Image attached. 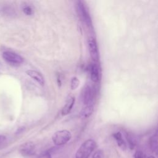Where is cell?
I'll return each mask as SVG.
<instances>
[{"label": "cell", "mask_w": 158, "mask_h": 158, "mask_svg": "<svg viewBox=\"0 0 158 158\" xmlns=\"http://www.w3.org/2000/svg\"><path fill=\"white\" fill-rule=\"evenodd\" d=\"M96 147V143L92 139L83 142L75 154V158H88Z\"/></svg>", "instance_id": "obj_1"}, {"label": "cell", "mask_w": 158, "mask_h": 158, "mask_svg": "<svg viewBox=\"0 0 158 158\" xmlns=\"http://www.w3.org/2000/svg\"><path fill=\"white\" fill-rule=\"evenodd\" d=\"M77 12L81 20L86 24L88 27H92V21L88 10V9L81 1H78L76 4Z\"/></svg>", "instance_id": "obj_2"}, {"label": "cell", "mask_w": 158, "mask_h": 158, "mask_svg": "<svg viewBox=\"0 0 158 158\" xmlns=\"http://www.w3.org/2000/svg\"><path fill=\"white\" fill-rule=\"evenodd\" d=\"M72 138L71 133L67 130H59L55 132L52 136V140L56 146H62L68 143Z\"/></svg>", "instance_id": "obj_3"}, {"label": "cell", "mask_w": 158, "mask_h": 158, "mask_svg": "<svg viewBox=\"0 0 158 158\" xmlns=\"http://www.w3.org/2000/svg\"><path fill=\"white\" fill-rule=\"evenodd\" d=\"M2 57L6 62L13 65H20L23 62V59L22 56L10 51H4L2 52Z\"/></svg>", "instance_id": "obj_4"}, {"label": "cell", "mask_w": 158, "mask_h": 158, "mask_svg": "<svg viewBox=\"0 0 158 158\" xmlns=\"http://www.w3.org/2000/svg\"><path fill=\"white\" fill-rule=\"evenodd\" d=\"M19 152L24 157L32 156L35 154L36 146L31 141H28L22 144L19 148Z\"/></svg>", "instance_id": "obj_5"}, {"label": "cell", "mask_w": 158, "mask_h": 158, "mask_svg": "<svg viewBox=\"0 0 158 158\" xmlns=\"http://www.w3.org/2000/svg\"><path fill=\"white\" fill-rule=\"evenodd\" d=\"M81 100L85 106L92 104L93 100V91L90 86L86 85L83 88L81 93Z\"/></svg>", "instance_id": "obj_6"}, {"label": "cell", "mask_w": 158, "mask_h": 158, "mask_svg": "<svg viewBox=\"0 0 158 158\" xmlns=\"http://www.w3.org/2000/svg\"><path fill=\"white\" fill-rule=\"evenodd\" d=\"M88 49L90 56L94 61L99 60V52L96 40L93 38H89L88 41Z\"/></svg>", "instance_id": "obj_7"}, {"label": "cell", "mask_w": 158, "mask_h": 158, "mask_svg": "<svg viewBox=\"0 0 158 158\" xmlns=\"http://www.w3.org/2000/svg\"><path fill=\"white\" fill-rule=\"evenodd\" d=\"M27 74L33 78L34 80H35L36 82H38L40 85H43L44 83V80L43 77V75L38 72L36 70H28L26 72Z\"/></svg>", "instance_id": "obj_8"}, {"label": "cell", "mask_w": 158, "mask_h": 158, "mask_svg": "<svg viewBox=\"0 0 158 158\" xmlns=\"http://www.w3.org/2000/svg\"><path fill=\"white\" fill-rule=\"evenodd\" d=\"M75 103V98L73 97H69L68 99H67L65 105L64 106L61 113L62 115H65L69 114L74 105Z\"/></svg>", "instance_id": "obj_9"}, {"label": "cell", "mask_w": 158, "mask_h": 158, "mask_svg": "<svg viewBox=\"0 0 158 158\" xmlns=\"http://www.w3.org/2000/svg\"><path fill=\"white\" fill-rule=\"evenodd\" d=\"M90 76L91 80L94 83H96L99 80V69L96 64H93L91 65L90 68Z\"/></svg>", "instance_id": "obj_10"}, {"label": "cell", "mask_w": 158, "mask_h": 158, "mask_svg": "<svg viewBox=\"0 0 158 158\" xmlns=\"http://www.w3.org/2000/svg\"><path fill=\"white\" fill-rule=\"evenodd\" d=\"M113 137L115 139L118 146L122 149L123 151L126 150L127 149V144L125 140L123 138L122 135L120 131L115 132L113 134Z\"/></svg>", "instance_id": "obj_11"}, {"label": "cell", "mask_w": 158, "mask_h": 158, "mask_svg": "<svg viewBox=\"0 0 158 158\" xmlns=\"http://www.w3.org/2000/svg\"><path fill=\"white\" fill-rule=\"evenodd\" d=\"M93 112V106L92 104L86 105L82 108L80 112V115L83 118H88L91 116Z\"/></svg>", "instance_id": "obj_12"}, {"label": "cell", "mask_w": 158, "mask_h": 158, "mask_svg": "<svg viewBox=\"0 0 158 158\" xmlns=\"http://www.w3.org/2000/svg\"><path fill=\"white\" fill-rule=\"evenodd\" d=\"M150 149L154 152H156L157 150V132L155 133L153 135H152L149 141Z\"/></svg>", "instance_id": "obj_13"}, {"label": "cell", "mask_w": 158, "mask_h": 158, "mask_svg": "<svg viewBox=\"0 0 158 158\" xmlns=\"http://www.w3.org/2000/svg\"><path fill=\"white\" fill-rule=\"evenodd\" d=\"M1 12L2 14H3L4 15L6 16H10L12 17L15 15V12L13 8L9 6H4L1 9Z\"/></svg>", "instance_id": "obj_14"}, {"label": "cell", "mask_w": 158, "mask_h": 158, "mask_svg": "<svg viewBox=\"0 0 158 158\" xmlns=\"http://www.w3.org/2000/svg\"><path fill=\"white\" fill-rule=\"evenodd\" d=\"M80 84V81L78 80V78L76 77H73L72 80H71V82H70V88L72 90H75L76 89Z\"/></svg>", "instance_id": "obj_15"}, {"label": "cell", "mask_w": 158, "mask_h": 158, "mask_svg": "<svg viewBox=\"0 0 158 158\" xmlns=\"http://www.w3.org/2000/svg\"><path fill=\"white\" fill-rule=\"evenodd\" d=\"M127 139L128 141V143L129 144V147L130 149H133L135 146V139L132 136V135H130V134H127Z\"/></svg>", "instance_id": "obj_16"}, {"label": "cell", "mask_w": 158, "mask_h": 158, "mask_svg": "<svg viewBox=\"0 0 158 158\" xmlns=\"http://www.w3.org/2000/svg\"><path fill=\"white\" fill-rule=\"evenodd\" d=\"M22 10L23 12L27 15H31L33 14V9L31 7V6H29V5H25L23 6V8H22Z\"/></svg>", "instance_id": "obj_17"}, {"label": "cell", "mask_w": 158, "mask_h": 158, "mask_svg": "<svg viewBox=\"0 0 158 158\" xmlns=\"http://www.w3.org/2000/svg\"><path fill=\"white\" fill-rule=\"evenodd\" d=\"M103 156H104L103 151L101 149H99L94 153L91 158H103Z\"/></svg>", "instance_id": "obj_18"}, {"label": "cell", "mask_w": 158, "mask_h": 158, "mask_svg": "<svg viewBox=\"0 0 158 158\" xmlns=\"http://www.w3.org/2000/svg\"><path fill=\"white\" fill-rule=\"evenodd\" d=\"M7 141V138L5 136L0 135V149L5 146Z\"/></svg>", "instance_id": "obj_19"}, {"label": "cell", "mask_w": 158, "mask_h": 158, "mask_svg": "<svg viewBox=\"0 0 158 158\" xmlns=\"http://www.w3.org/2000/svg\"><path fill=\"white\" fill-rule=\"evenodd\" d=\"M134 158H145V155L141 150H138L134 154Z\"/></svg>", "instance_id": "obj_20"}, {"label": "cell", "mask_w": 158, "mask_h": 158, "mask_svg": "<svg viewBox=\"0 0 158 158\" xmlns=\"http://www.w3.org/2000/svg\"><path fill=\"white\" fill-rule=\"evenodd\" d=\"M38 158H52V157L49 153L46 152V153L41 155L40 156H39Z\"/></svg>", "instance_id": "obj_21"}, {"label": "cell", "mask_w": 158, "mask_h": 158, "mask_svg": "<svg viewBox=\"0 0 158 158\" xmlns=\"http://www.w3.org/2000/svg\"><path fill=\"white\" fill-rule=\"evenodd\" d=\"M147 158H155V157H154V156H151L148 157Z\"/></svg>", "instance_id": "obj_22"}]
</instances>
